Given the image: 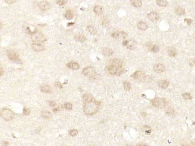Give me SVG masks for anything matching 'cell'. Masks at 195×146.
<instances>
[{
  "label": "cell",
  "instance_id": "obj_6",
  "mask_svg": "<svg viewBox=\"0 0 195 146\" xmlns=\"http://www.w3.org/2000/svg\"><path fill=\"white\" fill-rule=\"evenodd\" d=\"M153 106L155 107L162 109L166 105L165 101L163 99L156 98L152 100Z\"/></svg>",
  "mask_w": 195,
  "mask_h": 146
},
{
  "label": "cell",
  "instance_id": "obj_16",
  "mask_svg": "<svg viewBox=\"0 0 195 146\" xmlns=\"http://www.w3.org/2000/svg\"><path fill=\"white\" fill-rule=\"evenodd\" d=\"M67 66L68 68L74 70H77L80 67L79 64L75 62H70L67 64Z\"/></svg>",
  "mask_w": 195,
  "mask_h": 146
},
{
  "label": "cell",
  "instance_id": "obj_33",
  "mask_svg": "<svg viewBox=\"0 0 195 146\" xmlns=\"http://www.w3.org/2000/svg\"><path fill=\"white\" fill-rule=\"evenodd\" d=\"M67 0H58L57 1V4L60 6H63L66 4Z\"/></svg>",
  "mask_w": 195,
  "mask_h": 146
},
{
  "label": "cell",
  "instance_id": "obj_19",
  "mask_svg": "<svg viewBox=\"0 0 195 146\" xmlns=\"http://www.w3.org/2000/svg\"><path fill=\"white\" fill-rule=\"evenodd\" d=\"M168 53L170 57H174L177 55L176 49L173 47H170L168 49Z\"/></svg>",
  "mask_w": 195,
  "mask_h": 146
},
{
  "label": "cell",
  "instance_id": "obj_29",
  "mask_svg": "<svg viewBox=\"0 0 195 146\" xmlns=\"http://www.w3.org/2000/svg\"><path fill=\"white\" fill-rule=\"evenodd\" d=\"M124 89L126 91H128L130 90L131 87V84L129 82L125 81L124 83Z\"/></svg>",
  "mask_w": 195,
  "mask_h": 146
},
{
  "label": "cell",
  "instance_id": "obj_9",
  "mask_svg": "<svg viewBox=\"0 0 195 146\" xmlns=\"http://www.w3.org/2000/svg\"><path fill=\"white\" fill-rule=\"evenodd\" d=\"M7 55L9 59L11 61H17L19 58L17 53L12 50H9L7 51Z\"/></svg>",
  "mask_w": 195,
  "mask_h": 146
},
{
  "label": "cell",
  "instance_id": "obj_26",
  "mask_svg": "<svg viewBox=\"0 0 195 146\" xmlns=\"http://www.w3.org/2000/svg\"><path fill=\"white\" fill-rule=\"evenodd\" d=\"M156 3L158 6L161 7H166L168 5L167 0H156Z\"/></svg>",
  "mask_w": 195,
  "mask_h": 146
},
{
  "label": "cell",
  "instance_id": "obj_13",
  "mask_svg": "<svg viewBox=\"0 0 195 146\" xmlns=\"http://www.w3.org/2000/svg\"><path fill=\"white\" fill-rule=\"evenodd\" d=\"M33 50L36 51H41L44 50V47L41 44L39 43L35 42L32 45Z\"/></svg>",
  "mask_w": 195,
  "mask_h": 146
},
{
  "label": "cell",
  "instance_id": "obj_27",
  "mask_svg": "<svg viewBox=\"0 0 195 146\" xmlns=\"http://www.w3.org/2000/svg\"><path fill=\"white\" fill-rule=\"evenodd\" d=\"M64 16L66 19H68V20H71L72 19L74 15H73V13L71 10H68L65 13Z\"/></svg>",
  "mask_w": 195,
  "mask_h": 146
},
{
  "label": "cell",
  "instance_id": "obj_39",
  "mask_svg": "<svg viewBox=\"0 0 195 146\" xmlns=\"http://www.w3.org/2000/svg\"><path fill=\"white\" fill-rule=\"evenodd\" d=\"M50 106H54L55 105V102L54 101H50L49 103Z\"/></svg>",
  "mask_w": 195,
  "mask_h": 146
},
{
  "label": "cell",
  "instance_id": "obj_23",
  "mask_svg": "<svg viewBox=\"0 0 195 146\" xmlns=\"http://www.w3.org/2000/svg\"><path fill=\"white\" fill-rule=\"evenodd\" d=\"M41 115L42 117L46 119H49L52 117V115L50 112L47 110L43 111L41 113Z\"/></svg>",
  "mask_w": 195,
  "mask_h": 146
},
{
  "label": "cell",
  "instance_id": "obj_11",
  "mask_svg": "<svg viewBox=\"0 0 195 146\" xmlns=\"http://www.w3.org/2000/svg\"><path fill=\"white\" fill-rule=\"evenodd\" d=\"M39 8L44 11L48 10L51 8V5L47 1H43L41 2L39 4Z\"/></svg>",
  "mask_w": 195,
  "mask_h": 146
},
{
  "label": "cell",
  "instance_id": "obj_14",
  "mask_svg": "<svg viewBox=\"0 0 195 146\" xmlns=\"http://www.w3.org/2000/svg\"><path fill=\"white\" fill-rule=\"evenodd\" d=\"M154 69L157 73H161L165 71V68L162 64H158L155 65Z\"/></svg>",
  "mask_w": 195,
  "mask_h": 146
},
{
  "label": "cell",
  "instance_id": "obj_8",
  "mask_svg": "<svg viewBox=\"0 0 195 146\" xmlns=\"http://www.w3.org/2000/svg\"><path fill=\"white\" fill-rule=\"evenodd\" d=\"M133 78L138 81H143L145 79L146 76L145 73L141 71H137L132 75Z\"/></svg>",
  "mask_w": 195,
  "mask_h": 146
},
{
  "label": "cell",
  "instance_id": "obj_32",
  "mask_svg": "<svg viewBox=\"0 0 195 146\" xmlns=\"http://www.w3.org/2000/svg\"><path fill=\"white\" fill-rule=\"evenodd\" d=\"M151 50L152 51L153 53H158L160 50V49L159 48V47H158V46L155 45H154L153 47H152V48H151Z\"/></svg>",
  "mask_w": 195,
  "mask_h": 146
},
{
  "label": "cell",
  "instance_id": "obj_12",
  "mask_svg": "<svg viewBox=\"0 0 195 146\" xmlns=\"http://www.w3.org/2000/svg\"><path fill=\"white\" fill-rule=\"evenodd\" d=\"M147 16L150 21L153 22L158 21L159 18L158 14L155 12H150L147 14Z\"/></svg>",
  "mask_w": 195,
  "mask_h": 146
},
{
  "label": "cell",
  "instance_id": "obj_40",
  "mask_svg": "<svg viewBox=\"0 0 195 146\" xmlns=\"http://www.w3.org/2000/svg\"><path fill=\"white\" fill-rule=\"evenodd\" d=\"M190 64L192 65V66H195V58H194V59L192 61V62H191V64Z\"/></svg>",
  "mask_w": 195,
  "mask_h": 146
},
{
  "label": "cell",
  "instance_id": "obj_25",
  "mask_svg": "<svg viewBox=\"0 0 195 146\" xmlns=\"http://www.w3.org/2000/svg\"><path fill=\"white\" fill-rule=\"evenodd\" d=\"M175 12L178 15H183L185 14V10L181 7H177L175 9Z\"/></svg>",
  "mask_w": 195,
  "mask_h": 146
},
{
  "label": "cell",
  "instance_id": "obj_37",
  "mask_svg": "<svg viewBox=\"0 0 195 146\" xmlns=\"http://www.w3.org/2000/svg\"><path fill=\"white\" fill-rule=\"evenodd\" d=\"M55 86H56V87L57 88H58V89H61L63 87V86H62V84H61V83H60V82H55Z\"/></svg>",
  "mask_w": 195,
  "mask_h": 146
},
{
  "label": "cell",
  "instance_id": "obj_24",
  "mask_svg": "<svg viewBox=\"0 0 195 146\" xmlns=\"http://www.w3.org/2000/svg\"><path fill=\"white\" fill-rule=\"evenodd\" d=\"M75 38L76 40L81 43L84 42L86 40L85 36L82 35H77L75 36Z\"/></svg>",
  "mask_w": 195,
  "mask_h": 146
},
{
  "label": "cell",
  "instance_id": "obj_21",
  "mask_svg": "<svg viewBox=\"0 0 195 146\" xmlns=\"http://www.w3.org/2000/svg\"><path fill=\"white\" fill-rule=\"evenodd\" d=\"M158 86L162 89H166L169 86V83L166 80H160L158 81Z\"/></svg>",
  "mask_w": 195,
  "mask_h": 146
},
{
  "label": "cell",
  "instance_id": "obj_1",
  "mask_svg": "<svg viewBox=\"0 0 195 146\" xmlns=\"http://www.w3.org/2000/svg\"><path fill=\"white\" fill-rule=\"evenodd\" d=\"M82 101L83 112L85 115L92 116L97 113L100 108V103L96 100L91 94H84Z\"/></svg>",
  "mask_w": 195,
  "mask_h": 146
},
{
  "label": "cell",
  "instance_id": "obj_28",
  "mask_svg": "<svg viewBox=\"0 0 195 146\" xmlns=\"http://www.w3.org/2000/svg\"><path fill=\"white\" fill-rule=\"evenodd\" d=\"M87 29L88 31L93 35H94L97 33V30L93 26H88L87 27Z\"/></svg>",
  "mask_w": 195,
  "mask_h": 146
},
{
  "label": "cell",
  "instance_id": "obj_38",
  "mask_svg": "<svg viewBox=\"0 0 195 146\" xmlns=\"http://www.w3.org/2000/svg\"><path fill=\"white\" fill-rule=\"evenodd\" d=\"M5 2L9 4H13L16 1V0H5Z\"/></svg>",
  "mask_w": 195,
  "mask_h": 146
},
{
  "label": "cell",
  "instance_id": "obj_22",
  "mask_svg": "<svg viewBox=\"0 0 195 146\" xmlns=\"http://www.w3.org/2000/svg\"><path fill=\"white\" fill-rule=\"evenodd\" d=\"M94 11L96 14L99 15L103 13V8L101 6H96L94 8Z\"/></svg>",
  "mask_w": 195,
  "mask_h": 146
},
{
  "label": "cell",
  "instance_id": "obj_30",
  "mask_svg": "<svg viewBox=\"0 0 195 146\" xmlns=\"http://www.w3.org/2000/svg\"><path fill=\"white\" fill-rule=\"evenodd\" d=\"M183 98L186 100H190L192 99V97L191 94L188 93H184L182 94Z\"/></svg>",
  "mask_w": 195,
  "mask_h": 146
},
{
  "label": "cell",
  "instance_id": "obj_7",
  "mask_svg": "<svg viewBox=\"0 0 195 146\" xmlns=\"http://www.w3.org/2000/svg\"><path fill=\"white\" fill-rule=\"evenodd\" d=\"M123 45L126 46L128 50H133L136 48L137 44L136 41L131 40H125L123 42Z\"/></svg>",
  "mask_w": 195,
  "mask_h": 146
},
{
  "label": "cell",
  "instance_id": "obj_36",
  "mask_svg": "<svg viewBox=\"0 0 195 146\" xmlns=\"http://www.w3.org/2000/svg\"><path fill=\"white\" fill-rule=\"evenodd\" d=\"M184 21L185 22H187V23L188 24V25H190L193 22L192 19L187 18H185V19H184Z\"/></svg>",
  "mask_w": 195,
  "mask_h": 146
},
{
  "label": "cell",
  "instance_id": "obj_5",
  "mask_svg": "<svg viewBox=\"0 0 195 146\" xmlns=\"http://www.w3.org/2000/svg\"><path fill=\"white\" fill-rule=\"evenodd\" d=\"M31 39L35 42L43 43L46 40L45 36L40 32H34L31 34Z\"/></svg>",
  "mask_w": 195,
  "mask_h": 146
},
{
  "label": "cell",
  "instance_id": "obj_35",
  "mask_svg": "<svg viewBox=\"0 0 195 146\" xmlns=\"http://www.w3.org/2000/svg\"><path fill=\"white\" fill-rule=\"evenodd\" d=\"M30 110L28 108H24V109L23 113L24 115H29L30 113Z\"/></svg>",
  "mask_w": 195,
  "mask_h": 146
},
{
  "label": "cell",
  "instance_id": "obj_2",
  "mask_svg": "<svg viewBox=\"0 0 195 146\" xmlns=\"http://www.w3.org/2000/svg\"><path fill=\"white\" fill-rule=\"evenodd\" d=\"M106 70L111 75L120 76L125 72L124 64L119 59H112L109 61Z\"/></svg>",
  "mask_w": 195,
  "mask_h": 146
},
{
  "label": "cell",
  "instance_id": "obj_20",
  "mask_svg": "<svg viewBox=\"0 0 195 146\" xmlns=\"http://www.w3.org/2000/svg\"><path fill=\"white\" fill-rule=\"evenodd\" d=\"M131 5L136 8L141 7L142 5V2L141 0H130Z\"/></svg>",
  "mask_w": 195,
  "mask_h": 146
},
{
  "label": "cell",
  "instance_id": "obj_10",
  "mask_svg": "<svg viewBox=\"0 0 195 146\" xmlns=\"http://www.w3.org/2000/svg\"><path fill=\"white\" fill-rule=\"evenodd\" d=\"M113 37L116 39H124L127 38L128 35L124 31L114 33L112 34Z\"/></svg>",
  "mask_w": 195,
  "mask_h": 146
},
{
  "label": "cell",
  "instance_id": "obj_42",
  "mask_svg": "<svg viewBox=\"0 0 195 146\" xmlns=\"http://www.w3.org/2000/svg\"><path fill=\"white\" fill-rule=\"evenodd\" d=\"M0 75L2 76V73H3V71L2 72V71H3V70H2V68H1V69H0Z\"/></svg>",
  "mask_w": 195,
  "mask_h": 146
},
{
  "label": "cell",
  "instance_id": "obj_3",
  "mask_svg": "<svg viewBox=\"0 0 195 146\" xmlns=\"http://www.w3.org/2000/svg\"><path fill=\"white\" fill-rule=\"evenodd\" d=\"M82 73L83 75L91 80H96L98 77L97 74L92 67H86L83 70Z\"/></svg>",
  "mask_w": 195,
  "mask_h": 146
},
{
  "label": "cell",
  "instance_id": "obj_34",
  "mask_svg": "<svg viewBox=\"0 0 195 146\" xmlns=\"http://www.w3.org/2000/svg\"><path fill=\"white\" fill-rule=\"evenodd\" d=\"M78 132L77 130H72L70 131L69 134L72 137H75L77 135Z\"/></svg>",
  "mask_w": 195,
  "mask_h": 146
},
{
  "label": "cell",
  "instance_id": "obj_17",
  "mask_svg": "<svg viewBox=\"0 0 195 146\" xmlns=\"http://www.w3.org/2000/svg\"><path fill=\"white\" fill-rule=\"evenodd\" d=\"M137 27L139 29L141 30H146L148 28V26L147 24L142 21H141L138 22L137 24Z\"/></svg>",
  "mask_w": 195,
  "mask_h": 146
},
{
  "label": "cell",
  "instance_id": "obj_41",
  "mask_svg": "<svg viewBox=\"0 0 195 146\" xmlns=\"http://www.w3.org/2000/svg\"><path fill=\"white\" fill-rule=\"evenodd\" d=\"M3 145H5V146H6V145H8V143L7 142H3Z\"/></svg>",
  "mask_w": 195,
  "mask_h": 146
},
{
  "label": "cell",
  "instance_id": "obj_31",
  "mask_svg": "<svg viewBox=\"0 0 195 146\" xmlns=\"http://www.w3.org/2000/svg\"><path fill=\"white\" fill-rule=\"evenodd\" d=\"M64 107L67 110H71L72 109V105L69 103H66L64 105Z\"/></svg>",
  "mask_w": 195,
  "mask_h": 146
},
{
  "label": "cell",
  "instance_id": "obj_4",
  "mask_svg": "<svg viewBox=\"0 0 195 146\" xmlns=\"http://www.w3.org/2000/svg\"><path fill=\"white\" fill-rule=\"evenodd\" d=\"M0 116L4 120L9 121L12 120L15 117L14 113L10 109H4L0 112Z\"/></svg>",
  "mask_w": 195,
  "mask_h": 146
},
{
  "label": "cell",
  "instance_id": "obj_18",
  "mask_svg": "<svg viewBox=\"0 0 195 146\" xmlns=\"http://www.w3.org/2000/svg\"><path fill=\"white\" fill-rule=\"evenodd\" d=\"M41 91L45 93H50L52 92V88L48 85H43L41 86Z\"/></svg>",
  "mask_w": 195,
  "mask_h": 146
},
{
  "label": "cell",
  "instance_id": "obj_15",
  "mask_svg": "<svg viewBox=\"0 0 195 146\" xmlns=\"http://www.w3.org/2000/svg\"><path fill=\"white\" fill-rule=\"evenodd\" d=\"M102 54L104 56H112L114 51L108 47H104L101 49Z\"/></svg>",
  "mask_w": 195,
  "mask_h": 146
}]
</instances>
